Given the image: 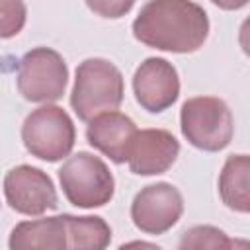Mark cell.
Segmentation results:
<instances>
[{
    "instance_id": "1",
    "label": "cell",
    "mask_w": 250,
    "mask_h": 250,
    "mask_svg": "<svg viewBox=\"0 0 250 250\" xmlns=\"http://www.w3.org/2000/svg\"><path fill=\"white\" fill-rule=\"evenodd\" d=\"M209 16L193 0H148L133 21V35L166 53H193L209 35Z\"/></svg>"
},
{
    "instance_id": "18",
    "label": "cell",
    "mask_w": 250,
    "mask_h": 250,
    "mask_svg": "<svg viewBox=\"0 0 250 250\" xmlns=\"http://www.w3.org/2000/svg\"><path fill=\"white\" fill-rule=\"evenodd\" d=\"M215 6H219L221 10H240L248 4V0H211Z\"/></svg>"
},
{
    "instance_id": "12",
    "label": "cell",
    "mask_w": 250,
    "mask_h": 250,
    "mask_svg": "<svg viewBox=\"0 0 250 250\" xmlns=\"http://www.w3.org/2000/svg\"><path fill=\"white\" fill-rule=\"evenodd\" d=\"M12 250H64L66 223L62 215L18 223L8 238Z\"/></svg>"
},
{
    "instance_id": "8",
    "label": "cell",
    "mask_w": 250,
    "mask_h": 250,
    "mask_svg": "<svg viewBox=\"0 0 250 250\" xmlns=\"http://www.w3.org/2000/svg\"><path fill=\"white\" fill-rule=\"evenodd\" d=\"M184 213V197L180 189L168 182L145 186L131 203L133 225L145 234L168 232Z\"/></svg>"
},
{
    "instance_id": "16",
    "label": "cell",
    "mask_w": 250,
    "mask_h": 250,
    "mask_svg": "<svg viewBox=\"0 0 250 250\" xmlns=\"http://www.w3.org/2000/svg\"><path fill=\"white\" fill-rule=\"evenodd\" d=\"M27 20L23 0H0V39L16 37Z\"/></svg>"
},
{
    "instance_id": "6",
    "label": "cell",
    "mask_w": 250,
    "mask_h": 250,
    "mask_svg": "<svg viewBox=\"0 0 250 250\" xmlns=\"http://www.w3.org/2000/svg\"><path fill=\"white\" fill-rule=\"evenodd\" d=\"M18 90L33 104H51L64 96L68 66L62 55L51 47H33L18 66Z\"/></svg>"
},
{
    "instance_id": "4",
    "label": "cell",
    "mask_w": 250,
    "mask_h": 250,
    "mask_svg": "<svg viewBox=\"0 0 250 250\" xmlns=\"http://www.w3.org/2000/svg\"><path fill=\"white\" fill-rule=\"evenodd\" d=\"M180 129L191 146L205 152H219L232 141L234 119L221 98L197 96L182 104Z\"/></svg>"
},
{
    "instance_id": "5",
    "label": "cell",
    "mask_w": 250,
    "mask_h": 250,
    "mask_svg": "<svg viewBox=\"0 0 250 250\" xmlns=\"http://www.w3.org/2000/svg\"><path fill=\"white\" fill-rule=\"evenodd\" d=\"M21 141L27 152L45 162L66 158L76 143V127L66 109L45 104L33 109L21 125Z\"/></svg>"
},
{
    "instance_id": "14",
    "label": "cell",
    "mask_w": 250,
    "mask_h": 250,
    "mask_svg": "<svg viewBox=\"0 0 250 250\" xmlns=\"http://www.w3.org/2000/svg\"><path fill=\"white\" fill-rule=\"evenodd\" d=\"M66 223V248L72 250H104L111 242V227L98 215H68L62 213Z\"/></svg>"
},
{
    "instance_id": "11",
    "label": "cell",
    "mask_w": 250,
    "mask_h": 250,
    "mask_svg": "<svg viewBox=\"0 0 250 250\" xmlns=\"http://www.w3.org/2000/svg\"><path fill=\"white\" fill-rule=\"evenodd\" d=\"M88 123H90L86 127L88 145L100 150L109 160H113L115 164L127 162L129 146L137 133L135 121L125 113L111 109L92 117Z\"/></svg>"
},
{
    "instance_id": "9",
    "label": "cell",
    "mask_w": 250,
    "mask_h": 250,
    "mask_svg": "<svg viewBox=\"0 0 250 250\" xmlns=\"http://www.w3.org/2000/svg\"><path fill=\"white\" fill-rule=\"evenodd\" d=\"M137 104L148 113H160L176 104L180 96V76L172 62L162 57L145 59L133 74Z\"/></svg>"
},
{
    "instance_id": "7",
    "label": "cell",
    "mask_w": 250,
    "mask_h": 250,
    "mask_svg": "<svg viewBox=\"0 0 250 250\" xmlns=\"http://www.w3.org/2000/svg\"><path fill=\"white\" fill-rule=\"evenodd\" d=\"M4 197L16 213L27 217H41L59 201L51 176L31 164H20L6 172Z\"/></svg>"
},
{
    "instance_id": "17",
    "label": "cell",
    "mask_w": 250,
    "mask_h": 250,
    "mask_svg": "<svg viewBox=\"0 0 250 250\" xmlns=\"http://www.w3.org/2000/svg\"><path fill=\"white\" fill-rule=\"evenodd\" d=\"M84 2L96 16L109 18V20L123 18L135 6V0H84Z\"/></svg>"
},
{
    "instance_id": "15",
    "label": "cell",
    "mask_w": 250,
    "mask_h": 250,
    "mask_svg": "<svg viewBox=\"0 0 250 250\" xmlns=\"http://www.w3.org/2000/svg\"><path fill=\"white\" fill-rule=\"evenodd\" d=\"M230 246H234V242L227 236V232L211 225H197V227L188 229L178 242V248L182 250L186 248H230Z\"/></svg>"
},
{
    "instance_id": "10",
    "label": "cell",
    "mask_w": 250,
    "mask_h": 250,
    "mask_svg": "<svg viewBox=\"0 0 250 250\" xmlns=\"http://www.w3.org/2000/svg\"><path fill=\"white\" fill-rule=\"evenodd\" d=\"M180 154L178 139L166 129H137L127 164L129 170L137 176H158L172 168Z\"/></svg>"
},
{
    "instance_id": "3",
    "label": "cell",
    "mask_w": 250,
    "mask_h": 250,
    "mask_svg": "<svg viewBox=\"0 0 250 250\" xmlns=\"http://www.w3.org/2000/svg\"><path fill=\"white\" fill-rule=\"evenodd\" d=\"M59 182L68 203L80 209L104 207L115 193V178L109 166L86 150L66 158L59 170Z\"/></svg>"
},
{
    "instance_id": "13",
    "label": "cell",
    "mask_w": 250,
    "mask_h": 250,
    "mask_svg": "<svg viewBox=\"0 0 250 250\" xmlns=\"http://www.w3.org/2000/svg\"><path fill=\"white\" fill-rule=\"evenodd\" d=\"M221 201L236 213L250 211V158L248 154L227 156L219 174Z\"/></svg>"
},
{
    "instance_id": "2",
    "label": "cell",
    "mask_w": 250,
    "mask_h": 250,
    "mask_svg": "<svg viewBox=\"0 0 250 250\" xmlns=\"http://www.w3.org/2000/svg\"><path fill=\"white\" fill-rule=\"evenodd\" d=\"M125 82L121 70L107 59H86L76 66L70 105L80 121L117 109L123 102Z\"/></svg>"
}]
</instances>
